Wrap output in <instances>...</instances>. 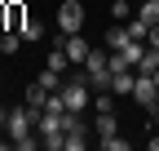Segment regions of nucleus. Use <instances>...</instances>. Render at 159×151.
<instances>
[{"label": "nucleus", "instance_id": "obj_20", "mask_svg": "<svg viewBox=\"0 0 159 151\" xmlns=\"http://www.w3.org/2000/svg\"><path fill=\"white\" fill-rule=\"evenodd\" d=\"M155 89H159V71H155Z\"/></svg>", "mask_w": 159, "mask_h": 151}, {"label": "nucleus", "instance_id": "obj_5", "mask_svg": "<svg viewBox=\"0 0 159 151\" xmlns=\"http://www.w3.org/2000/svg\"><path fill=\"white\" fill-rule=\"evenodd\" d=\"M133 85H137V71H115L111 76V93L115 98H133Z\"/></svg>", "mask_w": 159, "mask_h": 151}, {"label": "nucleus", "instance_id": "obj_9", "mask_svg": "<svg viewBox=\"0 0 159 151\" xmlns=\"http://www.w3.org/2000/svg\"><path fill=\"white\" fill-rule=\"evenodd\" d=\"M133 40V36H128V22H115L111 31H106V49H124Z\"/></svg>", "mask_w": 159, "mask_h": 151}, {"label": "nucleus", "instance_id": "obj_2", "mask_svg": "<svg viewBox=\"0 0 159 151\" xmlns=\"http://www.w3.org/2000/svg\"><path fill=\"white\" fill-rule=\"evenodd\" d=\"M57 31L62 36L84 31V5H80V0H62V5H57Z\"/></svg>", "mask_w": 159, "mask_h": 151}, {"label": "nucleus", "instance_id": "obj_8", "mask_svg": "<svg viewBox=\"0 0 159 151\" xmlns=\"http://www.w3.org/2000/svg\"><path fill=\"white\" fill-rule=\"evenodd\" d=\"M22 102H27L31 111H44V102H49V89L40 85V80H35V85H27V98H22Z\"/></svg>", "mask_w": 159, "mask_h": 151}, {"label": "nucleus", "instance_id": "obj_4", "mask_svg": "<svg viewBox=\"0 0 159 151\" xmlns=\"http://www.w3.org/2000/svg\"><path fill=\"white\" fill-rule=\"evenodd\" d=\"M62 49H66V58H71V67H84V58H89V53H93V45L84 40V36H62Z\"/></svg>", "mask_w": 159, "mask_h": 151}, {"label": "nucleus", "instance_id": "obj_14", "mask_svg": "<svg viewBox=\"0 0 159 151\" xmlns=\"http://www.w3.org/2000/svg\"><path fill=\"white\" fill-rule=\"evenodd\" d=\"M128 36H133V40H146V36H150V22H142V18H133V22H128Z\"/></svg>", "mask_w": 159, "mask_h": 151}, {"label": "nucleus", "instance_id": "obj_7", "mask_svg": "<svg viewBox=\"0 0 159 151\" xmlns=\"http://www.w3.org/2000/svg\"><path fill=\"white\" fill-rule=\"evenodd\" d=\"M5 9H9V27H5V31H22V22H27V5H22V0H5Z\"/></svg>", "mask_w": 159, "mask_h": 151}, {"label": "nucleus", "instance_id": "obj_6", "mask_svg": "<svg viewBox=\"0 0 159 151\" xmlns=\"http://www.w3.org/2000/svg\"><path fill=\"white\" fill-rule=\"evenodd\" d=\"M93 134H97V138H111V134H119V120H115V111H97V120H93Z\"/></svg>", "mask_w": 159, "mask_h": 151}, {"label": "nucleus", "instance_id": "obj_19", "mask_svg": "<svg viewBox=\"0 0 159 151\" xmlns=\"http://www.w3.org/2000/svg\"><path fill=\"white\" fill-rule=\"evenodd\" d=\"M5 116H9V111H5V107H0V124H5Z\"/></svg>", "mask_w": 159, "mask_h": 151}, {"label": "nucleus", "instance_id": "obj_13", "mask_svg": "<svg viewBox=\"0 0 159 151\" xmlns=\"http://www.w3.org/2000/svg\"><path fill=\"white\" fill-rule=\"evenodd\" d=\"M97 147H106V151H128V138L111 134V138H97Z\"/></svg>", "mask_w": 159, "mask_h": 151}, {"label": "nucleus", "instance_id": "obj_3", "mask_svg": "<svg viewBox=\"0 0 159 151\" xmlns=\"http://www.w3.org/2000/svg\"><path fill=\"white\" fill-rule=\"evenodd\" d=\"M133 102H137V107H146V111H155V107H159L155 76H137V85H133Z\"/></svg>", "mask_w": 159, "mask_h": 151}, {"label": "nucleus", "instance_id": "obj_15", "mask_svg": "<svg viewBox=\"0 0 159 151\" xmlns=\"http://www.w3.org/2000/svg\"><path fill=\"white\" fill-rule=\"evenodd\" d=\"M111 13H115V22H124V18L133 13V0H115V5H111Z\"/></svg>", "mask_w": 159, "mask_h": 151}, {"label": "nucleus", "instance_id": "obj_10", "mask_svg": "<svg viewBox=\"0 0 159 151\" xmlns=\"http://www.w3.org/2000/svg\"><path fill=\"white\" fill-rule=\"evenodd\" d=\"M18 36H22L27 45H35V40H44V22H40V18H27V22H22V31H18Z\"/></svg>", "mask_w": 159, "mask_h": 151}, {"label": "nucleus", "instance_id": "obj_17", "mask_svg": "<svg viewBox=\"0 0 159 151\" xmlns=\"http://www.w3.org/2000/svg\"><path fill=\"white\" fill-rule=\"evenodd\" d=\"M9 27V9H5V0H0V31Z\"/></svg>", "mask_w": 159, "mask_h": 151}, {"label": "nucleus", "instance_id": "obj_12", "mask_svg": "<svg viewBox=\"0 0 159 151\" xmlns=\"http://www.w3.org/2000/svg\"><path fill=\"white\" fill-rule=\"evenodd\" d=\"M40 85H44L49 93H57V89H62V71H53V67H44V71H40Z\"/></svg>", "mask_w": 159, "mask_h": 151}, {"label": "nucleus", "instance_id": "obj_11", "mask_svg": "<svg viewBox=\"0 0 159 151\" xmlns=\"http://www.w3.org/2000/svg\"><path fill=\"white\" fill-rule=\"evenodd\" d=\"M18 49H22V36L18 31H0V53L9 58V53H18Z\"/></svg>", "mask_w": 159, "mask_h": 151}, {"label": "nucleus", "instance_id": "obj_1", "mask_svg": "<svg viewBox=\"0 0 159 151\" xmlns=\"http://www.w3.org/2000/svg\"><path fill=\"white\" fill-rule=\"evenodd\" d=\"M35 116H40V111H31L27 102L9 107V116H5V134L13 138V147H18V151H35V147H40V134H35Z\"/></svg>", "mask_w": 159, "mask_h": 151}, {"label": "nucleus", "instance_id": "obj_18", "mask_svg": "<svg viewBox=\"0 0 159 151\" xmlns=\"http://www.w3.org/2000/svg\"><path fill=\"white\" fill-rule=\"evenodd\" d=\"M5 147H13V138H0V151H5Z\"/></svg>", "mask_w": 159, "mask_h": 151}, {"label": "nucleus", "instance_id": "obj_16", "mask_svg": "<svg viewBox=\"0 0 159 151\" xmlns=\"http://www.w3.org/2000/svg\"><path fill=\"white\" fill-rule=\"evenodd\" d=\"M146 45H150V49H159V22L150 27V36H146Z\"/></svg>", "mask_w": 159, "mask_h": 151}]
</instances>
